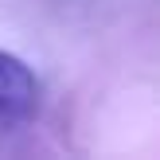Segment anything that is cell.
<instances>
[{
	"mask_svg": "<svg viewBox=\"0 0 160 160\" xmlns=\"http://www.w3.org/2000/svg\"><path fill=\"white\" fill-rule=\"evenodd\" d=\"M39 109V78L20 55L0 51V121H28Z\"/></svg>",
	"mask_w": 160,
	"mask_h": 160,
	"instance_id": "6da1fadb",
	"label": "cell"
}]
</instances>
